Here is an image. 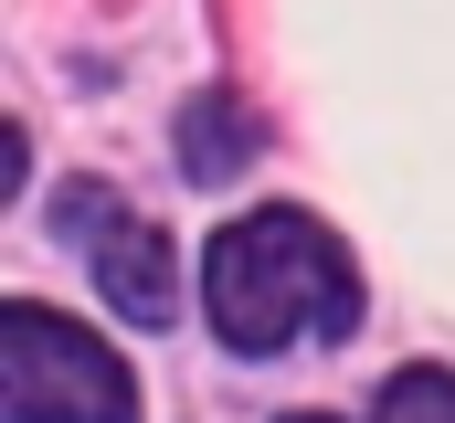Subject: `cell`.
Instances as JSON below:
<instances>
[{"label":"cell","instance_id":"obj_3","mask_svg":"<svg viewBox=\"0 0 455 423\" xmlns=\"http://www.w3.org/2000/svg\"><path fill=\"white\" fill-rule=\"evenodd\" d=\"M64 233L96 254V286L116 297V317H138V328H170L180 317V254H170V233L138 222L107 180H75L64 191Z\"/></svg>","mask_w":455,"mask_h":423},{"label":"cell","instance_id":"obj_6","mask_svg":"<svg viewBox=\"0 0 455 423\" xmlns=\"http://www.w3.org/2000/svg\"><path fill=\"white\" fill-rule=\"evenodd\" d=\"M286 423H329V413H286Z\"/></svg>","mask_w":455,"mask_h":423},{"label":"cell","instance_id":"obj_2","mask_svg":"<svg viewBox=\"0 0 455 423\" xmlns=\"http://www.w3.org/2000/svg\"><path fill=\"white\" fill-rule=\"evenodd\" d=\"M0 413L11 423H138V381L75 317H53L43 297H11L0 307Z\"/></svg>","mask_w":455,"mask_h":423},{"label":"cell","instance_id":"obj_4","mask_svg":"<svg viewBox=\"0 0 455 423\" xmlns=\"http://www.w3.org/2000/svg\"><path fill=\"white\" fill-rule=\"evenodd\" d=\"M243 159H254V106L243 96H191L180 106V170H191L202 191H223Z\"/></svg>","mask_w":455,"mask_h":423},{"label":"cell","instance_id":"obj_5","mask_svg":"<svg viewBox=\"0 0 455 423\" xmlns=\"http://www.w3.org/2000/svg\"><path fill=\"white\" fill-rule=\"evenodd\" d=\"M381 423H455V371H392L381 381Z\"/></svg>","mask_w":455,"mask_h":423},{"label":"cell","instance_id":"obj_1","mask_svg":"<svg viewBox=\"0 0 455 423\" xmlns=\"http://www.w3.org/2000/svg\"><path fill=\"white\" fill-rule=\"evenodd\" d=\"M202 297H212V328H223L233 360H275L297 339H349L360 328V275H349L339 233L286 202L212 233Z\"/></svg>","mask_w":455,"mask_h":423}]
</instances>
